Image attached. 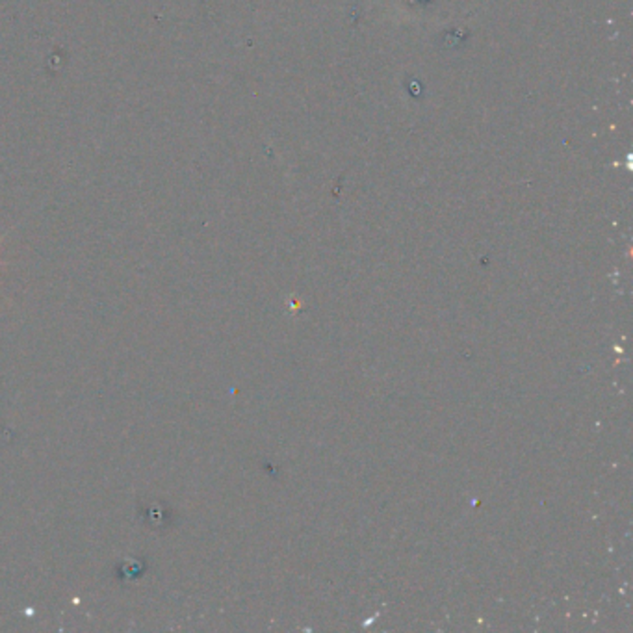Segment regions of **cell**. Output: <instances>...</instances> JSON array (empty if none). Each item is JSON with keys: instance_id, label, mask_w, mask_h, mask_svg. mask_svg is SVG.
<instances>
[{"instance_id": "6da1fadb", "label": "cell", "mask_w": 633, "mask_h": 633, "mask_svg": "<svg viewBox=\"0 0 633 633\" xmlns=\"http://www.w3.org/2000/svg\"><path fill=\"white\" fill-rule=\"evenodd\" d=\"M0 242H3V238H0ZM0 295H3V290H0Z\"/></svg>"}]
</instances>
